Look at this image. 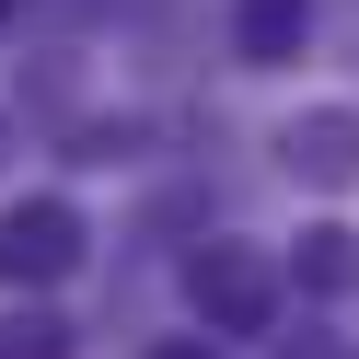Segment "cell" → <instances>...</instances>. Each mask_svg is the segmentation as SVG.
<instances>
[{
    "mask_svg": "<svg viewBox=\"0 0 359 359\" xmlns=\"http://www.w3.org/2000/svg\"><path fill=\"white\" fill-rule=\"evenodd\" d=\"M302 24H313V0H232V47H243V70L302 58Z\"/></svg>",
    "mask_w": 359,
    "mask_h": 359,
    "instance_id": "277c9868",
    "label": "cell"
},
{
    "mask_svg": "<svg viewBox=\"0 0 359 359\" xmlns=\"http://www.w3.org/2000/svg\"><path fill=\"white\" fill-rule=\"evenodd\" d=\"M186 302L209 313L220 336H266L278 325V266H266L255 243H197L186 255Z\"/></svg>",
    "mask_w": 359,
    "mask_h": 359,
    "instance_id": "6da1fadb",
    "label": "cell"
},
{
    "mask_svg": "<svg viewBox=\"0 0 359 359\" xmlns=\"http://www.w3.org/2000/svg\"><path fill=\"white\" fill-rule=\"evenodd\" d=\"M151 359H220V348H209V336H174V348H151Z\"/></svg>",
    "mask_w": 359,
    "mask_h": 359,
    "instance_id": "52a82bcc",
    "label": "cell"
},
{
    "mask_svg": "<svg viewBox=\"0 0 359 359\" xmlns=\"http://www.w3.org/2000/svg\"><path fill=\"white\" fill-rule=\"evenodd\" d=\"M12 12H24V0H0V24H12Z\"/></svg>",
    "mask_w": 359,
    "mask_h": 359,
    "instance_id": "ba28073f",
    "label": "cell"
},
{
    "mask_svg": "<svg viewBox=\"0 0 359 359\" xmlns=\"http://www.w3.org/2000/svg\"><path fill=\"white\" fill-rule=\"evenodd\" d=\"M0 359H70V325L58 313H0Z\"/></svg>",
    "mask_w": 359,
    "mask_h": 359,
    "instance_id": "5b68a950",
    "label": "cell"
},
{
    "mask_svg": "<svg viewBox=\"0 0 359 359\" xmlns=\"http://www.w3.org/2000/svg\"><path fill=\"white\" fill-rule=\"evenodd\" d=\"M278 151H290V174H302V186H359V116H348V104H313Z\"/></svg>",
    "mask_w": 359,
    "mask_h": 359,
    "instance_id": "3957f363",
    "label": "cell"
},
{
    "mask_svg": "<svg viewBox=\"0 0 359 359\" xmlns=\"http://www.w3.org/2000/svg\"><path fill=\"white\" fill-rule=\"evenodd\" d=\"M302 278H313V290H348V278H359V243H348V232H302Z\"/></svg>",
    "mask_w": 359,
    "mask_h": 359,
    "instance_id": "8992f818",
    "label": "cell"
},
{
    "mask_svg": "<svg viewBox=\"0 0 359 359\" xmlns=\"http://www.w3.org/2000/svg\"><path fill=\"white\" fill-rule=\"evenodd\" d=\"M81 266V220L58 197H24V209H0V290H58Z\"/></svg>",
    "mask_w": 359,
    "mask_h": 359,
    "instance_id": "7a4b0ae2",
    "label": "cell"
}]
</instances>
